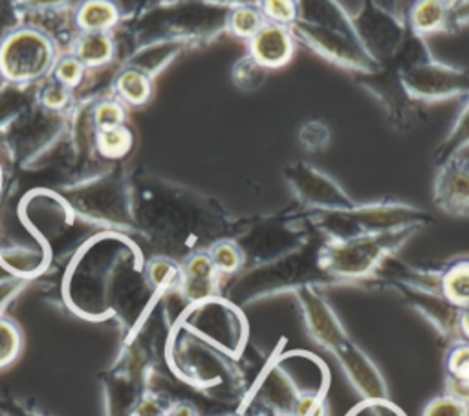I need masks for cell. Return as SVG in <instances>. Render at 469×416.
Returning <instances> with one entry per match:
<instances>
[{
	"label": "cell",
	"mask_w": 469,
	"mask_h": 416,
	"mask_svg": "<svg viewBox=\"0 0 469 416\" xmlns=\"http://www.w3.org/2000/svg\"><path fill=\"white\" fill-rule=\"evenodd\" d=\"M418 228L358 235L328 241L319 250L323 271L336 281H363L374 275L389 257L406 244Z\"/></svg>",
	"instance_id": "obj_1"
},
{
	"label": "cell",
	"mask_w": 469,
	"mask_h": 416,
	"mask_svg": "<svg viewBox=\"0 0 469 416\" xmlns=\"http://www.w3.org/2000/svg\"><path fill=\"white\" fill-rule=\"evenodd\" d=\"M290 30L295 41H303L306 48L333 64L360 74H372L381 68V64L363 48L354 33L306 21H297Z\"/></svg>",
	"instance_id": "obj_2"
},
{
	"label": "cell",
	"mask_w": 469,
	"mask_h": 416,
	"mask_svg": "<svg viewBox=\"0 0 469 416\" xmlns=\"http://www.w3.org/2000/svg\"><path fill=\"white\" fill-rule=\"evenodd\" d=\"M401 85L420 101H446L458 96H469V71L435 59H426L398 71Z\"/></svg>",
	"instance_id": "obj_3"
},
{
	"label": "cell",
	"mask_w": 469,
	"mask_h": 416,
	"mask_svg": "<svg viewBox=\"0 0 469 416\" xmlns=\"http://www.w3.org/2000/svg\"><path fill=\"white\" fill-rule=\"evenodd\" d=\"M285 178L297 200L315 212H347L356 205L336 180L310 164H290Z\"/></svg>",
	"instance_id": "obj_4"
},
{
	"label": "cell",
	"mask_w": 469,
	"mask_h": 416,
	"mask_svg": "<svg viewBox=\"0 0 469 416\" xmlns=\"http://www.w3.org/2000/svg\"><path fill=\"white\" fill-rule=\"evenodd\" d=\"M50 61V43L35 32H19L12 35L0 52V66L5 74L17 81L39 78Z\"/></svg>",
	"instance_id": "obj_5"
},
{
	"label": "cell",
	"mask_w": 469,
	"mask_h": 416,
	"mask_svg": "<svg viewBox=\"0 0 469 416\" xmlns=\"http://www.w3.org/2000/svg\"><path fill=\"white\" fill-rule=\"evenodd\" d=\"M295 296L308 334L319 346L332 353L338 345H342L349 337L332 305H328V301L314 285L301 287L299 290H295Z\"/></svg>",
	"instance_id": "obj_6"
},
{
	"label": "cell",
	"mask_w": 469,
	"mask_h": 416,
	"mask_svg": "<svg viewBox=\"0 0 469 416\" xmlns=\"http://www.w3.org/2000/svg\"><path fill=\"white\" fill-rule=\"evenodd\" d=\"M338 364L342 365L351 385L365 398V400H385L387 398V383L378 369V365L367 356L360 345H356L351 336L332 351Z\"/></svg>",
	"instance_id": "obj_7"
},
{
	"label": "cell",
	"mask_w": 469,
	"mask_h": 416,
	"mask_svg": "<svg viewBox=\"0 0 469 416\" xmlns=\"http://www.w3.org/2000/svg\"><path fill=\"white\" fill-rule=\"evenodd\" d=\"M433 198L440 212L451 217H469V158L455 156L440 164Z\"/></svg>",
	"instance_id": "obj_8"
},
{
	"label": "cell",
	"mask_w": 469,
	"mask_h": 416,
	"mask_svg": "<svg viewBox=\"0 0 469 416\" xmlns=\"http://www.w3.org/2000/svg\"><path fill=\"white\" fill-rule=\"evenodd\" d=\"M249 55L267 71L288 64L295 53V37L290 28L266 23L249 41Z\"/></svg>",
	"instance_id": "obj_9"
},
{
	"label": "cell",
	"mask_w": 469,
	"mask_h": 416,
	"mask_svg": "<svg viewBox=\"0 0 469 416\" xmlns=\"http://www.w3.org/2000/svg\"><path fill=\"white\" fill-rule=\"evenodd\" d=\"M361 83L367 90L372 92L376 99L385 107L387 116L394 125H408L411 119V94L401 85V80L396 74H387L385 71H376L372 74H363Z\"/></svg>",
	"instance_id": "obj_10"
},
{
	"label": "cell",
	"mask_w": 469,
	"mask_h": 416,
	"mask_svg": "<svg viewBox=\"0 0 469 416\" xmlns=\"http://www.w3.org/2000/svg\"><path fill=\"white\" fill-rule=\"evenodd\" d=\"M220 285V275L213 266L208 251H198L187 257L182 266V296L191 303L211 301Z\"/></svg>",
	"instance_id": "obj_11"
},
{
	"label": "cell",
	"mask_w": 469,
	"mask_h": 416,
	"mask_svg": "<svg viewBox=\"0 0 469 416\" xmlns=\"http://www.w3.org/2000/svg\"><path fill=\"white\" fill-rule=\"evenodd\" d=\"M301 391L279 365L267 371L258 387V400L281 416H292Z\"/></svg>",
	"instance_id": "obj_12"
},
{
	"label": "cell",
	"mask_w": 469,
	"mask_h": 416,
	"mask_svg": "<svg viewBox=\"0 0 469 416\" xmlns=\"http://www.w3.org/2000/svg\"><path fill=\"white\" fill-rule=\"evenodd\" d=\"M449 0H415L409 10V28L415 35L426 37L444 32L451 23Z\"/></svg>",
	"instance_id": "obj_13"
},
{
	"label": "cell",
	"mask_w": 469,
	"mask_h": 416,
	"mask_svg": "<svg viewBox=\"0 0 469 416\" xmlns=\"http://www.w3.org/2000/svg\"><path fill=\"white\" fill-rule=\"evenodd\" d=\"M447 392L469 403V341H455L446 356Z\"/></svg>",
	"instance_id": "obj_14"
},
{
	"label": "cell",
	"mask_w": 469,
	"mask_h": 416,
	"mask_svg": "<svg viewBox=\"0 0 469 416\" xmlns=\"http://www.w3.org/2000/svg\"><path fill=\"white\" fill-rule=\"evenodd\" d=\"M440 290L455 308L469 307V259L451 264L440 275Z\"/></svg>",
	"instance_id": "obj_15"
},
{
	"label": "cell",
	"mask_w": 469,
	"mask_h": 416,
	"mask_svg": "<svg viewBox=\"0 0 469 416\" xmlns=\"http://www.w3.org/2000/svg\"><path fill=\"white\" fill-rule=\"evenodd\" d=\"M117 23V10L108 0H87L78 12V24L87 33H105Z\"/></svg>",
	"instance_id": "obj_16"
},
{
	"label": "cell",
	"mask_w": 469,
	"mask_h": 416,
	"mask_svg": "<svg viewBox=\"0 0 469 416\" xmlns=\"http://www.w3.org/2000/svg\"><path fill=\"white\" fill-rule=\"evenodd\" d=\"M210 257L213 260L215 269L219 271L220 277H231V275H239L242 271V268L246 266V255L244 250L239 242L230 241V239H222L219 242H215L210 248Z\"/></svg>",
	"instance_id": "obj_17"
},
{
	"label": "cell",
	"mask_w": 469,
	"mask_h": 416,
	"mask_svg": "<svg viewBox=\"0 0 469 416\" xmlns=\"http://www.w3.org/2000/svg\"><path fill=\"white\" fill-rule=\"evenodd\" d=\"M116 90H117V96L132 107L145 105L153 94L151 80L140 71H125L117 78Z\"/></svg>",
	"instance_id": "obj_18"
},
{
	"label": "cell",
	"mask_w": 469,
	"mask_h": 416,
	"mask_svg": "<svg viewBox=\"0 0 469 416\" xmlns=\"http://www.w3.org/2000/svg\"><path fill=\"white\" fill-rule=\"evenodd\" d=\"M469 147V103L456 118L451 132L444 137V142L435 153L438 164H444L455 156H458L464 149Z\"/></svg>",
	"instance_id": "obj_19"
},
{
	"label": "cell",
	"mask_w": 469,
	"mask_h": 416,
	"mask_svg": "<svg viewBox=\"0 0 469 416\" xmlns=\"http://www.w3.org/2000/svg\"><path fill=\"white\" fill-rule=\"evenodd\" d=\"M24 346V337L21 326L10 319L0 316V371L12 367Z\"/></svg>",
	"instance_id": "obj_20"
},
{
	"label": "cell",
	"mask_w": 469,
	"mask_h": 416,
	"mask_svg": "<svg viewBox=\"0 0 469 416\" xmlns=\"http://www.w3.org/2000/svg\"><path fill=\"white\" fill-rule=\"evenodd\" d=\"M76 57L85 66H101L112 59L114 44L107 33H85L76 50Z\"/></svg>",
	"instance_id": "obj_21"
},
{
	"label": "cell",
	"mask_w": 469,
	"mask_h": 416,
	"mask_svg": "<svg viewBox=\"0 0 469 416\" xmlns=\"http://www.w3.org/2000/svg\"><path fill=\"white\" fill-rule=\"evenodd\" d=\"M264 24L266 19L258 5H240L235 6L231 14H228V30L239 39L249 41Z\"/></svg>",
	"instance_id": "obj_22"
},
{
	"label": "cell",
	"mask_w": 469,
	"mask_h": 416,
	"mask_svg": "<svg viewBox=\"0 0 469 416\" xmlns=\"http://www.w3.org/2000/svg\"><path fill=\"white\" fill-rule=\"evenodd\" d=\"M272 71H267L266 66H262L258 61H255L249 53L240 57L235 66H233V81L237 85L239 90L244 92H253L257 89H260L267 76H270Z\"/></svg>",
	"instance_id": "obj_23"
},
{
	"label": "cell",
	"mask_w": 469,
	"mask_h": 416,
	"mask_svg": "<svg viewBox=\"0 0 469 416\" xmlns=\"http://www.w3.org/2000/svg\"><path fill=\"white\" fill-rule=\"evenodd\" d=\"M266 23L292 28L301 19L299 0H258Z\"/></svg>",
	"instance_id": "obj_24"
},
{
	"label": "cell",
	"mask_w": 469,
	"mask_h": 416,
	"mask_svg": "<svg viewBox=\"0 0 469 416\" xmlns=\"http://www.w3.org/2000/svg\"><path fill=\"white\" fill-rule=\"evenodd\" d=\"M132 147V134L127 127L117 125L110 128H99L98 149L107 158H121Z\"/></svg>",
	"instance_id": "obj_25"
},
{
	"label": "cell",
	"mask_w": 469,
	"mask_h": 416,
	"mask_svg": "<svg viewBox=\"0 0 469 416\" xmlns=\"http://www.w3.org/2000/svg\"><path fill=\"white\" fill-rule=\"evenodd\" d=\"M147 277L149 283L155 288H180L182 285V266H178L176 262L169 260V259H155L149 264L147 269Z\"/></svg>",
	"instance_id": "obj_26"
},
{
	"label": "cell",
	"mask_w": 469,
	"mask_h": 416,
	"mask_svg": "<svg viewBox=\"0 0 469 416\" xmlns=\"http://www.w3.org/2000/svg\"><path fill=\"white\" fill-rule=\"evenodd\" d=\"M332 142V130L324 121L310 119L299 128V144L306 153H321Z\"/></svg>",
	"instance_id": "obj_27"
},
{
	"label": "cell",
	"mask_w": 469,
	"mask_h": 416,
	"mask_svg": "<svg viewBox=\"0 0 469 416\" xmlns=\"http://www.w3.org/2000/svg\"><path fill=\"white\" fill-rule=\"evenodd\" d=\"M422 416H469V403L447 392L431 400Z\"/></svg>",
	"instance_id": "obj_28"
},
{
	"label": "cell",
	"mask_w": 469,
	"mask_h": 416,
	"mask_svg": "<svg viewBox=\"0 0 469 416\" xmlns=\"http://www.w3.org/2000/svg\"><path fill=\"white\" fill-rule=\"evenodd\" d=\"M85 64L78 57H64L55 68V81L64 89H74L81 83Z\"/></svg>",
	"instance_id": "obj_29"
},
{
	"label": "cell",
	"mask_w": 469,
	"mask_h": 416,
	"mask_svg": "<svg viewBox=\"0 0 469 416\" xmlns=\"http://www.w3.org/2000/svg\"><path fill=\"white\" fill-rule=\"evenodd\" d=\"M94 118H96V123L99 128H110V127L123 125L125 110L117 101H105V103L98 105Z\"/></svg>",
	"instance_id": "obj_30"
},
{
	"label": "cell",
	"mask_w": 469,
	"mask_h": 416,
	"mask_svg": "<svg viewBox=\"0 0 469 416\" xmlns=\"http://www.w3.org/2000/svg\"><path fill=\"white\" fill-rule=\"evenodd\" d=\"M292 416H326L323 398L315 392H301L292 411Z\"/></svg>",
	"instance_id": "obj_31"
},
{
	"label": "cell",
	"mask_w": 469,
	"mask_h": 416,
	"mask_svg": "<svg viewBox=\"0 0 469 416\" xmlns=\"http://www.w3.org/2000/svg\"><path fill=\"white\" fill-rule=\"evenodd\" d=\"M66 101H69V89H64L62 85L55 83V85H50L48 89H44L42 92V103L48 107V109H61L66 105Z\"/></svg>",
	"instance_id": "obj_32"
},
{
	"label": "cell",
	"mask_w": 469,
	"mask_h": 416,
	"mask_svg": "<svg viewBox=\"0 0 469 416\" xmlns=\"http://www.w3.org/2000/svg\"><path fill=\"white\" fill-rule=\"evenodd\" d=\"M164 414L165 409L160 405V402L155 398H147L138 405V409L134 411L132 416H164Z\"/></svg>",
	"instance_id": "obj_33"
},
{
	"label": "cell",
	"mask_w": 469,
	"mask_h": 416,
	"mask_svg": "<svg viewBox=\"0 0 469 416\" xmlns=\"http://www.w3.org/2000/svg\"><path fill=\"white\" fill-rule=\"evenodd\" d=\"M451 21L456 24H469V0H460L451 10Z\"/></svg>",
	"instance_id": "obj_34"
},
{
	"label": "cell",
	"mask_w": 469,
	"mask_h": 416,
	"mask_svg": "<svg viewBox=\"0 0 469 416\" xmlns=\"http://www.w3.org/2000/svg\"><path fill=\"white\" fill-rule=\"evenodd\" d=\"M456 325H458V336H462V339L469 341V307L458 308Z\"/></svg>",
	"instance_id": "obj_35"
},
{
	"label": "cell",
	"mask_w": 469,
	"mask_h": 416,
	"mask_svg": "<svg viewBox=\"0 0 469 416\" xmlns=\"http://www.w3.org/2000/svg\"><path fill=\"white\" fill-rule=\"evenodd\" d=\"M164 416H198V412L189 403H174V405L165 409Z\"/></svg>",
	"instance_id": "obj_36"
},
{
	"label": "cell",
	"mask_w": 469,
	"mask_h": 416,
	"mask_svg": "<svg viewBox=\"0 0 469 416\" xmlns=\"http://www.w3.org/2000/svg\"><path fill=\"white\" fill-rule=\"evenodd\" d=\"M32 3H35V5H44V6H50V5H59V3H62V0H32Z\"/></svg>",
	"instance_id": "obj_37"
}]
</instances>
